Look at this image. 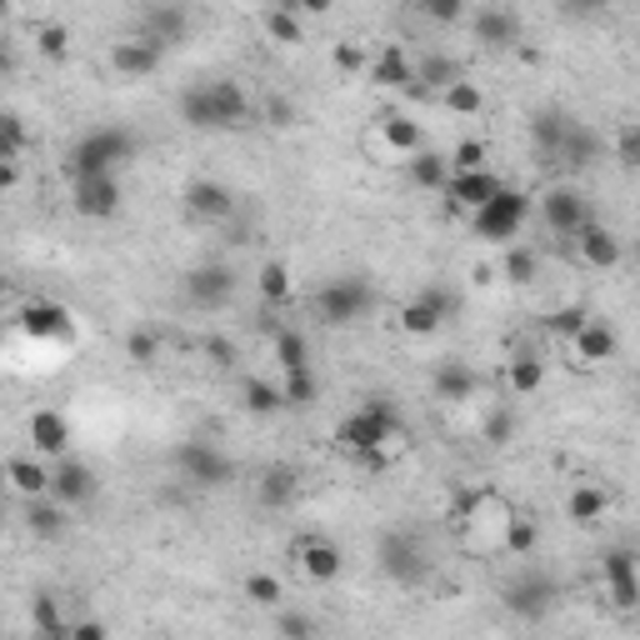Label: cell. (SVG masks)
<instances>
[{"label":"cell","instance_id":"cell-62","mask_svg":"<svg viewBox=\"0 0 640 640\" xmlns=\"http://www.w3.org/2000/svg\"><path fill=\"white\" fill-rule=\"evenodd\" d=\"M70 636H76V640H100V636H106V626H100V620H76Z\"/></svg>","mask_w":640,"mask_h":640},{"label":"cell","instance_id":"cell-8","mask_svg":"<svg viewBox=\"0 0 640 640\" xmlns=\"http://www.w3.org/2000/svg\"><path fill=\"white\" fill-rule=\"evenodd\" d=\"M600 580H606L610 606H620V610L640 606V556L630 546H616L600 556Z\"/></svg>","mask_w":640,"mask_h":640},{"label":"cell","instance_id":"cell-41","mask_svg":"<svg viewBox=\"0 0 640 640\" xmlns=\"http://www.w3.org/2000/svg\"><path fill=\"white\" fill-rule=\"evenodd\" d=\"M266 36L276 40V46H300V40H306V30H300V10L270 6L266 10Z\"/></svg>","mask_w":640,"mask_h":640},{"label":"cell","instance_id":"cell-54","mask_svg":"<svg viewBox=\"0 0 640 640\" xmlns=\"http://www.w3.org/2000/svg\"><path fill=\"white\" fill-rule=\"evenodd\" d=\"M486 160H490L486 140H460V146L450 150V166L456 170H486Z\"/></svg>","mask_w":640,"mask_h":640},{"label":"cell","instance_id":"cell-59","mask_svg":"<svg viewBox=\"0 0 640 640\" xmlns=\"http://www.w3.org/2000/svg\"><path fill=\"white\" fill-rule=\"evenodd\" d=\"M206 356H210V366H220V370L236 366V346H230L226 336H210V340H206Z\"/></svg>","mask_w":640,"mask_h":640},{"label":"cell","instance_id":"cell-26","mask_svg":"<svg viewBox=\"0 0 640 640\" xmlns=\"http://www.w3.org/2000/svg\"><path fill=\"white\" fill-rule=\"evenodd\" d=\"M370 80H376L380 90H416V60L400 46H386L376 56V66H370Z\"/></svg>","mask_w":640,"mask_h":640},{"label":"cell","instance_id":"cell-52","mask_svg":"<svg viewBox=\"0 0 640 640\" xmlns=\"http://www.w3.org/2000/svg\"><path fill=\"white\" fill-rule=\"evenodd\" d=\"M36 40H40V56H50V60H66L70 56V30L56 26V20H46V26L36 30Z\"/></svg>","mask_w":640,"mask_h":640},{"label":"cell","instance_id":"cell-57","mask_svg":"<svg viewBox=\"0 0 640 640\" xmlns=\"http://www.w3.org/2000/svg\"><path fill=\"white\" fill-rule=\"evenodd\" d=\"M276 630H280V636H316V620H310V616H296V610H280V616H276Z\"/></svg>","mask_w":640,"mask_h":640},{"label":"cell","instance_id":"cell-61","mask_svg":"<svg viewBox=\"0 0 640 640\" xmlns=\"http://www.w3.org/2000/svg\"><path fill=\"white\" fill-rule=\"evenodd\" d=\"M276 6H290V10H300V16H326L336 0H276Z\"/></svg>","mask_w":640,"mask_h":640},{"label":"cell","instance_id":"cell-6","mask_svg":"<svg viewBox=\"0 0 640 640\" xmlns=\"http://www.w3.org/2000/svg\"><path fill=\"white\" fill-rule=\"evenodd\" d=\"M370 306H376V290L360 276L326 280V286L316 290V316L326 320V326H356L360 316H370Z\"/></svg>","mask_w":640,"mask_h":640},{"label":"cell","instance_id":"cell-17","mask_svg":"<svg viewBox=\"0 0 640 640\" xmlns=\"http://www.w3.org/2000/svg\"><path fill=\"white\" fill-rule=\"evenodd\" d=\"M96 490H100L96 466H86V460H76V456H60L56 480H50V496L66 500V506L76 510V506H90V500H96Z\"/></svg>","mask_w":640,"mask_h":640},{"label":"cell","instance_id":"cell-44","mask_svg":"<svg viewBox=\"0 0 640 640\" xmlns=\"http://www.w3.org/2000/svg\"><path fill=\"white\" fill-rule=\"evenodd\" d=\"M536 546H540V526L516 510V516H510V526H506V556H520V560H526Z\"/></svg>","mask_w":640,"mask_h":640},{"label":"cell","instance_id":"cell-3","mask_svg":"<svg viewBox=\"0 0 640 640\" xmlns=\"http://www.w3.org/2000/svg\"><path fill=\"white\" fill-rule=\"evenodd\" d=\"M256 116L250 96L236 86V80H200L180 96V120L196 130H236Z\"/></svg>","mask_w":640,"mask_h":640},{"label":"cell","instance_id":"cell-16","mask_svg":"<svg viewBox=\"0 0 640 640\" xmlns=\"http://www.w3.org/2000/svg\"><path fill=\"white\" fill-rule=\"evenodd\" d=\"M570 346V360H576L580 370H590V366H606V360H616V330H610V320H600V316H590L586 326L576 330V336L566 340Z\"/></svg>","mask_w":640,"mask_h":640},{"label":"cell","instance_id":"cell-63","mask_svg":"<svg viewBox=\"0 0 640 640\" xmlns=\"http://www.w3.org/2000/svg\"><path fill=\"white\" fill-rule=\"evenodd\" d=\"M636 266H640V240H636Z\"/></svg>","mask_w":640,"mask_h":640},{"label":"cell","instance_id":"cell-42","mask_svg":"<svg viewBox=\"0 0 640 640\" xmlns=\"http://www.w3.org/2000/svg\"><path fill=\"white\" fill-rule=\"evenodd\" d=\"M280 390H286V410H306L310 400L320 396V380H316V370H286L280 376Z\"/></svg>","mask_w":640,"mask_h":640},{"label":"cell","instance_id":"cell-46","mask_svg":"<svg viewBox=\"0 0 640 640\" xmlns=\"http://www.w3.org/2000/svg\"><path fill=\"white\" fill-rule=\"evenodd\" d=\"M510 436H516V410L510 406L486 410V420H480V440H486V446H506Z\"/></svg>","mask_w":640,"mask_h":640},{"label":"cell","instance_id":"cell-56","mask_svg":"<svg viewBox=\"0 0 640 640\" xmlns=\"http://www.w3.org/2000/svg\"><path fill=\"white\" fill-rule=\"evenodd\" d=\"M420 10H426L430 20H440V26H450V20L466 16V0H420Z\"/></svg>","mask_w":640,"mask_h":640},{"label":"cell","instance_id":"cell-14","mask_svg":"<svg viewBox=\"0 0 640 640\" xmlns=\"http://www.w3.org/2000/svg\"><path fill=\"white\" fill-rule=\"evenodd\" d=\"M236 270L230 266H220V260H210V266H196L186 276V300L190 306H200V310H220L230 296H236Z\"/></svg>","mask_w":640,"mask_h":640},{"label":"cell","instance_id":"cell-29","mask_svg":"<svg viewBox=\"0 0 640 640\" xmlns=\"http://www.w3.org/2000/svg\"><path fill=\"white\" fill-rule=\"evenodd\" d=\"M66 500H56V496H26V530L30 536H40V540H50V536H60V530L70 526L66 520Z\"/></svg>","mask_w":640,"mask_h":640},{"label":"cell","instance_id":"cell-28","mask_svg":"<svg viewBox=\"0 0 640 640\" xmlns=\"http://www.w3.org/2000/svg\"><path fill=\"white\" fill-rule=\"evenodd\" d=\"M576 250H580V260H586L590 270H610V266H620V240L610 236L606 226H596V220H590V226L576 236Z\"/></svg>","mask_w":640,"mask_h":640},{"label":"cell","instance_id":"cell-1","mask_svg":"<svg viewBox=\"0 0 640 640\" xmlns=\"http://www.w3.org/2000/svg\"><path fill=\"white\" fill-rule=\"evenodd\" d=\"M336 446L350 460H360L366 470H386L396 460V450H406V420L390 400H366L360 410H350L336 426Z\"/></svg>","mask_w":640,"mask_h":640},{"label":"cell","instance_id":"cell-15","mask_svg":"<svg viewBox=\"0 0 640 640\" xmlns=\"http://www.w3.org/2000/svg\"><path fill=\"white\" fill-rule=\"evenodd\" d=\"M496 190H500V180L490 176V166H486V170H456V176L446 180V190H440V196H446V206L456 210V216H476V210L486 206Z\"/></svg>","mask_w":640,"mask_h":640},{"label":"cell","instance_id":"cell-60","mask_svg":"<svg viewBox=\"0 0 640 640\" xmlns=\"http://www.w3.org/2000/svg\"><path fill=\"white\" fill-rule=\"evenodd\" d=\"M290 116H296V106H290V100H280V96L266 100V120H270V126H290Z\"/></svg>","mask_w":640,"mask_h":640},{"label":"cell","instance_id":"cell-31","mask_svg":"<svg viewBox=\"0 0 640 640\" xmlns=\"http://www.w3.org/2000/svg\"><path fill=\"white\" fill-rule=\"evenodd\" d=\"M266 336H270V356H276L280 376H286V370H306L310 366V346H306V336H300V330L266 326Z\"/></svg>","mask_w":640,"mask_h":640},{"label":"cell","instance_id":"cell-48","mask_svg":"<svg viewBox=\"0 0 640 640\" xmlns=\"http://www.w3.org/2000/svg\"><path fill=\"white\" fill-rule=\"evenodd\" d=\"M260 300H270V306H280V300L290 296V270L280 266V260H266V266H260Z\"/></svg>","mask_w":640,"mask_h":640},{"label":"cell","instance_id":"cell-32","mask_svg":"<svg viewBox=\"0 0 640 640\" xmlns=\"http://www.w3.org/2000/svg\"><path fill=\"white\" fill-rule=\"evenodd\" d=\"M596 160H600V136L576 120V126H570V136H566V146H560V160H556V166H560V170H590Z\"/></svg>","mask_w":640,"mask_h":640},{"label":"cell","instance_id":"cell-50","mask_svg":"<svg viewBox=\"0 0 640 640\" xmlns=\"http://www.w3.org/2000/svg\"><path fill=\"white\" fill-rule=\"evenodd\" d=\"M30 620H36L40 636H70V626L60 620V610H56V600H50V596H36V606H30Z\"/></svg>","mask_w":640,"mask_h":640},{"label":"cell","instance_id":"cell-38","mask_svg":"<svg viewBox=\"0 0 640 640\" xmlns=\"http://www.w3.org/2000/svg\"><path fill=\"white\" fill-rule=\"evenodd\" d=\"M506 386L516 390V396H536V390L546 386V360H540V356H510Z\"/></svg>","mask_w":640,"mask_h":640},{"label":"cell","instance_id":"cell-9","mask_svg":"<svg viewBox=\"0 0 640 640\" xmlns=\"http://www.w3.org/2000/svg\"><path fill=\"white\" fill-rule=\"evenodd\" d=\"M176 466H180V476L196 480V486H230V476H236L230 456L216 450L210 440H186V446L176 450Z\"/></svg>","mask_w":640,"mask_h":640},{"label":"cell","instance_id":"cell-4","mask_svg":"<svg viewBox=\"0 0 640 640\" xmlns=\"http://www.w3.org/2000/svg\"><path fill=\"white\" fill-rule=\"evenodd\" d=\"M136 156V136H130L126 126H96L86 130V136L70 146L66 156V176H110L116 166H126V160Z\"/></svg>","mask_w":640,"mask_h":640},{"label":"cell","instance_id":"cell-45","mask_svg":"<svg viewBox=\"0 0 640 640\" xmlns=\"http://www.w3.org/2000/svg\"><path fill=\"white\" fill-rule=\"evenodd\" d=\"M246 600L260 610H276L280 600H286V586H280V576H266V570H256V576H246Z\"/></svg>","mask_w":640,"mask_h":640},{"label":"cell","instance_id":"cell-36","mask_svg":"<svg viewBox=\"0 0 640 640\" xmlns=\"http://www.w3.org/2000/svg\"><path fill=\"white\" fill-rule=\"evenodd\" d=\"M296 490H300L296 470H290V466H270L266 476H260L256 496H260V506H266V510H280V506H290V500H296Z\"/></svg>","mask_w":640,"mask_h":640},{"label":"cell","instance_id":"cell-34","mask_svg":"<svg viewBox=\"0 0 640 640\" xmlns=\"http://www.w3.org/2000/svg\"><path fill=\"white\" fill-rule=\"evenodd\" d=\"M240 406H246L250 416H276V410H286V390H280V380L246 376L240 380Z\"/></svg>","mask_w":640,"mask_h":640},{"label":"cell","instance_id":"cell-19","mask_svg":"<svg viewBox=\"0 0 640 640\" xmlns=\"http://www.w3.org/2000/svg\"><path fill=\"white\" fill-rule=\"evenodd\" d=\"M520 36H526V26H520L516 10H506V6L476 10V40L486 50H510V46H520Z\"/></svg>","mask_w":640,"mask_h":640},{"label":"cell","instance_id":"cell-37","mask_svg":"<svg viewBox=\"0 0 640 640\" xmlns=\"http://www.w3.org/2000/svg\"><path fill=\"white\" fill-rule=\"evenodd\" d=\"M536 276H540V250L510 240L506 256H500V280H510V286H536Z\"/></svg>","mask_w":640,"mask_h":640},{"label":"cell","instance_id":"cell-27","mask_svg":"<svg viewBox=\"0 0 640 640\" xmlns=\"http://www.w3.org/2000/svg\"><path fill=\"white\" fill-rule=\"evenodd\" d=\"M376 130H380V136H386V146L396 150L400 160H410L420 146H426V136H420V126H416V120H410V116H400V110H380V116H376Z\"/></svg>","mask_w":640,"mask_h":640},{"label":"cell","instance_id":"cell-22","mask_svg":"<svg viewBox=\"0 0 640 640\" xmlns=\"http://www.w3.org/2000/svg\"><path fill=\"white\" fill-rule=\"evenodd\" d=\"M570 126H576V120H570L566 110H536V116H530V146H536V156L546 160V166L560 160V146H566Z\"/></svg>","mask_w":640,"mask_h":640},{"label":"cell","instance_id":"cell-53","mask_svg":"<svg viewBox=\"0 0 640 640\" xmlns=\"http://www.w3.org/2000/svg\"><path fill=\"white\" fill-rule=\"evenodd\" d=\"M26 156V126L20 116H6L0 120V160H20Z\"/></svg>","mask_w":640,"mask_h":640},{"label":"cell","instance_id":"cell-51","mask_svg":"<svg viewBox=\"0 0 640 640\" xmlns=\"http://www.w3.org/2000/svg\"><path fill=\"white\" fill-rule=\"evenodd\" d=\"M126 356L136 360V366H156V360H160V336H156V330H130Z\"/></svg>","mask_w":640,"mask_h":640},{"label":"cell","instance_id":"cell-11","mask_svg":"<svg viewBox=\"0 0 640 640\" xmlns=\"http://www.w3.org/2000/svg\"><path fill=\"white\" fill-rule=\"evenodd\" d=\"M540 220H546L550 236L576 240L580 230L590 226V210H586V200H580L570 186H550L546 196H540Z\"/></svg>","mask_w":640,"mask_h":640},{"label":"cell","instance_id":"cell-12","mask_svg":"<svg viewBox=\"0 0 640 640\" xmlns=\"http://www.w3.org/2000/svg\"><path fill=\"white\" fill-rule=\"evenodd\" d=\"M120 180H116V170L110 176H76L70 180V206L80 210L86 220H110V216H120Z\"/></svg>","mask_w":640,"mask_h":640},{"label":"cell","instance_id":"cell-5","mask_svg":"<svg viewBox=\"0 0 640 640\" xmlns=\"http://www.w3.org/2000/svg\"><path fill=\"white\" fill-rule=\"evenodd\" d=\"M526 216H530V196L500 186L496 196H490L486 206L470 216V230H476L480 240H490V246H510V240L520 236V226H526Z\"/></svg>","mask_w":640,"mask_h":640},{"label":"cell","instance_id":"cell-21","mask_svg":"<svg viewBox=\"0 0 640 640\" xmlns=\"http://www.w3.org/2000/svg\"><path fill=\"white\" fill-rule=\"evenodd\" d=\"M160 56H166V46H156L150 36H130V40L110 46V66L126 80H140V76H150V70H160Z\"/></svg>","mask_w":640,"mask_h":640},{"label":"cell","instance_id":"cell-20","mask_svg":"<svg viewBox=\"0 0 640 640\" xmlns=\"http://www.w3.org/2000/svg\"><path fill=\"white\" fill-rule=\"evenodd\" d=\"M186 216L200 220V226H216V220H230L236 216V196H230L220 180H196L186 190Z\"/></svg>","mask_w":640,"mask_h":640},{"label":"cell","instance_id":"cell-58","mask_svg":"<svg viewBox=\"0 0 640 640\" xmlns=\"http://www.w3.org/2000/svg\"><path fill=\"white\" fill-rule=\"evenodd\" d=\"M420 296H426V300H430V306H436V310H440V316H446V326H450V320H456V310H460L456 290H446V286H426V290H420Z\"/></svg>","mask_w":640,"mask_h":640},{"label":"cell","instance_id":"cell-7","mask_svg":"<svg viewBox=\"0 0 640 640\" xmlns=\"http://www.w3.org/2000/svg\"><path fill=\"white\" fill-rule=\"evenodd\" d=\"M380 570H386L396 586H420V580L430 576V560L410 530H390V536L380 540Z\"/></svg>","mask_w":640,"mask_h":640},{"label":"cell","instance_id":"cell-64","mask_svg":"<svg viewBox=\"0 0 640 640\" xmlns=\"http://www.w3.org/2000/svg\"><path fill=\"white\" fill-rule=\"evenodd\" d=\"M636 400H640V380H636Z\"/></svg>","mask_w":640,"mask_h":640},{"label":"cell","instance_id":"cell-25","mask_svg":"<svg viewBox=\"0 0 640 640\" xmlns=\"http://www.w3.org/2000/svg\"><path fill=\"white\" fill-rule=\"evenodd\" d=\"M476 390H480L476 366H466V360H440L436 366V396L446 400V406H466Z\"/></svg>","mask_w":640,"mask_h":640},{"label":"cell","instance_id":"cell-10","mask_svg":"<svg viewBox=\"0 0 640 640\" xmlns=\"http://www.w3.org/2000/svg\"><path fill=\"white\" fill-rule=\"evenodd\" d=\"M500 600H506L510 616L540 620V616H550V606L560 600V590H556V580H550V576H536V570H526L520 580H510V586L500 590Z\"/></svg>","mask_w":640,"mask_h":640},{"label":"cell","instance_id":"cell-39","mask_svg":"<svg viewBox=\"0 0 640 640\" xmlns=\"http://www.w3.org/2000/svg\"><path fill=\"white\" fill-rule=\"evenodd\" d=\"M440 106L450 110V116H480V110H486V96H480V86L476 80H450L446 90H440Z\"/></svg>","mask_w":640,"mask_h":640},{"label":"cell","instance_id":"cell-13","mask_svg":"<svg viewBox=\"0 0 640 640\" xmlns=\"http://www.w3.org/2000/svg\"><path fill=\"white\" fill-rule=\"evenodd\" d=\"M290 560H296V570H300L306 580H316V586H330V580L346 570V556H340V546H336V540H326V536L296 540V546H290Z\"/></svg>","mask_w":640,"mask_h":640},{"label":"cell","instance_id":"cell-55","mask_svg":"<svg viewBox=\"0 0 640 640\" xmlns=\"http://www.w3.org/2000/svg\"><path fill=\"white\" fill-rule=\"evenodd\" d=\"M616 160L626 170H640V126H620L616 130Z\"/></svg>","mask_w":640,"mask_h":640},{"label":"cell","instance_id":"cell-40","mask_svg":"<svg viewBox=\"0 0 640 640\" xmlns=\"http://www.w3.org/2000/svg\"><path fill=\"white\" fill-rule=\"evenodd\" d=\"M440 326H446V316H440L426 296H416L410 306H400V330H406V336H436Z\"/></svg>","mask_w":640,"mask_h":640},{"label":"cell","instance_id":"cell-47","mask_svg":"<svg viewBox=\"0 0 640 640\" xmlns=\"http://www.w3.org/2000/svg\"><path fill=\"white\" fill-rule=\"evenodd\" d=\"M370 66H376V56H370L360 40H340V46H336V70H340V76H370Z\"/></svg>","mask_w":640,"mask_h":640},{"label":"cell","instance_id":"cell-2","mask_svg":"<svg viewBox=\"0 0 640 640\" xmlns=\"http://www.w3.org/2000/svg\"><path fill=\"white\" fill-rule=\"evenodd\" d=\"M516 510L490 490H470L456 510H450V530L460 536L466 556H506V526Z\"/></svg>","mask_w":640,"mask_h":640},{"label":"cell","instance_id":"cell-30","mask_svg":"<svg viewBox=\"0 0 640 640\" xmlns=\"http://www.w3.org/2000/svg\"><path fill=\"white\" fill-rule=\"evenodd\" d=\"M406 170H410V186H416V190H446V180L456 176L450 156H440V150H426V146H420L416 156L406 160Z\"/></svg>","mask_w":640,"mask_h":640},{"label":"cell","instance_id":"cell-33","mask_svg":"<svg viewBox=\"0 0 640 640\" xmlns=\"http://www.w3.org/2000/svg\"><path fill=\"white\" fill-rule=\"evenodd\" d=\"M50 480H56V470L46 466V456H16L10 460V486H16L20 496H50Z\"/></svg>","mask_w":640,"mask_h":640},{"label":"cell","instance_id":"cell-35","mask_svg":"<svg viewBox=\"0 0 640 640\" xmlns=\"http://www.w3.org/2000/svg\"><path fill=\"white\" fill-rule=\"evenodd\" d=\"M606 510H610V496L600 486H590V480H580L566 496V520H576V526H596Z\"/></svg>","mask_w":640,"mask_h":640},{"label":"cell","instance_id":"cell-43","mask_svg":"<svg viewBox=\"0 0 640 640\" xmlns=\"http://www.w3.org/2000/svg\"><path fill=\"white\" fill-rule=\"evenodd\" d=\"M450 80H460V66H456V60H446V56H426L416 66V90H436V96H440Z\"/></svg>","mask_w":640,"mask_h":640},{"label":"cell","instance_id":"cell-23","mask_svg":"<svg viewBox=\"0 0 640 640\" xmlns=\"http://www.w3.org/2000/svg\"><path fill=\"white\" fill-rule=\"evenodd\" d=\"M186 6L180 0H160V6H146V16H140V36H150L156 46H176L180 36H186Z\"/></svg>","mask_w":640,"mask_h":640},{"label":"cell","instance_id":"cell-24","mask_svg":"<svg viewBox=\"0 0 640 640\" xmlns=\"http://www.w3.org/2000/svg\"><path fill=\"white\" fill-rule=\"evenodd\" d=\"M30 450L36 456H66L70 450V420L60 416V410H36L30 416Z\"/></svg>","mask_w":640,"mask_h":640},{"label":"cell","instance_id":"cell-18","mask_svg":"<svg viewBox=\"0 0 640 640\" xmlns=\"http://www.w3.org/2000/svg\"><path fill=\"white\" fill-rule=\"evenodd\" d=\"M20 336L30 340H70L76 336V320H70L66 306H56V300H30L26 310H20Z\"/></svg>","mask_w":640,"mask_h":640},{"label":"cell","instance_id":"cell-49","mask_svg":"<svg viewBox=\"0 0 640 640\" xmlns=\"http://www.w3.org/2000/svg\"><path fill=\"white\" fill-rule=\"evenodd\" d=\"M586 320H590L586 306H560V310H550V316H546V330H550V336H560V340H570Z\"/></svg>","mask_w":640,"mask_h":640}]
</instances>
